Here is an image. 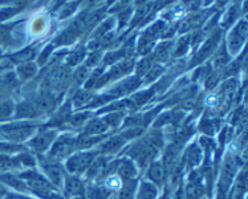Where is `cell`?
<instances>
[{"mask_svg": "<svg viewBox=\"0 0 248 199\" xmlns=\"http://www.w3.org/2000/svg\"><path fill=\"white\" fill-rule=\"evenodd\" d=\"M62 1H65V0H55V4L53 5H55V7H59Z\"/></svg>", "mask_w": 248, "mask_h": 199, "instance_id": "8992f818", "label": "cell"}, {"mask_svg": "<svg viewBox=\"0 0 248 199\" xmlns=\"http://www.w3.org/2000/svg\"><path fill=\"white\" fill-rule=\"evenodd\" d=\"M89 3H93V1H97V0H88Z\"/></svg>", "mask_w": 248, "mask_h": 199, "instance_id": "ba28073f", "label": "cell"}, {"mask_svg": "<svg viewBox=\"0 0 248 199\" xmlns=\"http://www.w3.org/2000/svg\"><path fill=\"white\" fill-rule=\"evenodd\" d=\"M21 72H24V75L26 76H32L33 73H35V65H32V64H28V65H26L24 68H21Z\"/></svg>", "mask_w": 248, "mask_h": 199, "instance_id": "277c9868", "label": "cell"}, {"mask_svg": "<svg viewBox=\"0 0 248 199\" xmlns=\"http://www.w3.org/2000/svg\"><path fill=\"white\" fill-rule=\"evenodd\" d=\"M113 1H114V0H109V3H113Z\"/></svg>", "mask_w": 248, "mask_h": 199, "instance_id": "9c48e42d", "label": "cell"}, {"mask_svg": "<svg viewBox=\"0 0 248 199\" xmlns=\"http://www.w3.org/2000/svg\"><path fill=\"white\" fill-rule=\"evenodd\" d=\"M130 14H132V11L127 10V11H124L121 15H120V20H121V27L125 26V21L129 20V17H130Z\"/></svg>", "mask_w": 248, "mask_h": 199, "instance_id": "5b68a950", "label": "cell"}, {"mask_svg": "<svg viewBox=\"0 0 248 199\" xmlns=\"http://www.w3.org/2000/svg\"><path fill=\"white\" fill-rule=\"evenodd\" d=\"M77 5H78V1H75V3H71V4L66 5L65 8L62 10V12H61V17H65V16L71 15L72 12L77 8Z\"/></svg>", "mask_w": 248, "mask_h": 199, "instance_id": "6da1fadb", "label": "cell"}, {"mask_svg": "<svg viewBox=\"0 0 248 199\" xmlns=\"http://www.w3.org/2000/svg\"><path fill=\"white\" fill-rule=\"evenodd\" d=\"M143 1H147V0H138V3H143Z\"/></svg>", "mask_w": 248, "mask_h": 199, "instance_id": "52a82bcc", "label": "cell"}, {"mask_svg": "<svg viewBox=\"0 0 248 199\" xmlns=\"http://www.w3.org/2000/svg\"><path fill=\"white\" fill-rule=\"evenodd\" d=\"M82 56H84V52H82V49H78V51L75 52V55L72 56L71 62L72 64H76L77 61H80V60H81Z\"/></svg>", "mask_w": 248, "mask_h": 199, "instance_id": "3957f363", "label": "cell"}, {"mask_svg": "<svg viewBox=\"0 0 248 199\" xmlns=\"http://www.w3.org/2000/svg\"><path fill=\"white\" fill-rule=\"evenodd\" d=\"M32 56H33V51H32V49H27V51L21 52V55L19 53V55H17V59H19L20 61H24V60H28V59H31Z\"/></svg>", "mask_w": 248, "mask_h": 199, "instance_id": "7a4b0ae2", "label": "cell"}]
</instances>
